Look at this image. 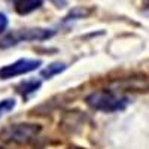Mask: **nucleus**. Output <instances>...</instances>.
<instances>
[{"label": "nucleus", "instance_id": "11", "mask_svg": "<svg viewBox=\"0 0 149 149\" xmlns=\"http://www.w3.org/2000/svg\"><path fill=\"white\" fill-rule=\"evenodd\" d=\"M0 149H3V148H0Z\"/></svg>", "mask_w": 149, "mask_h": 149}, {"label": "nucleus", "instance_id": "10", "mask_svg": "<svg viewBox=\"0 0 149 149\" xmlns=\"http://www.w3.org/2000/svg\"><path fill=\"white\" fill-rule=\"evenodd\" d=\"M142 6H143V9L149 10V0H142Z\"/></svg>", "mask_w": 149, "mask_h": 149}, {"label": "nucleus", "instance_id": "2", "mask_svg": "<svg viewBox=\"0 0 149 149\" xmlns=\"http://www.w3.org/2000/svg\"><path fill=\"white\" fill-rule=\"evenodd\" d=\"M86 103L95 110L102 112H118L124 110L130 103L127 97L112 91H97L86 97Z\"/></svg>", "mask_w": 149, "mask_h": 149}, {"label": "nucleus", "instance_id": "1", "mask_svg": "<svg viewBox=\"0 0 149 149\" xmlns=\"http://www.w3.org/2000/svg\"><path fill=\"white\" fill-rule=\"evenodd\" d=\"M40 130L37 124H12L0 130V140L5 143L27 145L39 136Z\"/></svg>", "mask_w": 149, "mask_h": 149}, {"label": "nucleus", "instance_id": "8", "mask_svg": "<svg viewBox=\"0 0 149 149\" xmlns=\"http://www.w3.org/2000/svg\"><path fill=\"white\" fill-rule=\"evenodd\" d=\"M39 85H40V84L36 82V81H33V82H26V84L21 85V88H24V90H21L19 93H22V94H24V93H26V94H27V93H33L36 88H39Z\"/></svg>", "mask_w": 149, "mask_h": 149}, {"label": "nucleus", "instance_id": "9", "mask_svg": "<svg viewBox=\"0 0 149 149\" xmlns=\"http://www.w3.org/2000/svg\"><path fill=\"white\" fill-rule=\"evenodd\" d=\"M6 27H8V18L5 14L0 12V33H3L6 30Z\"/></svg>", "mask_w": 149, "mask_h": 149}, {"label": "nucleus", "instance_id": "3", "mask_svg": "<svg viewBox=\"0 0 149 149\" xmlns=\"http://www.w3.org/2000/svg\"><path fill=\"white\" fill-rule=\"evenodd\" d=\"M54 36V30L49 29H21L5 34L0 39V46L9 48L21 42H31V40H46Z\"/></svg>", "mask_w": 149, "mask_h": 149}, {"label": "nucleus", "instance_id": "5", "mask_svg": "<svg viewBox=\"0 0 149 149\" xmlns=\"http://www.w3.org/2000/svg\"><path fill=\"white\" fill-rule=\"evenodd\" d=\"M45 0H15V9L19 15H27L30 12L39 9Z\"/></svg>", "mask_w": 149, "mask_h": 149}, {"label": "nucleus", "instance_id": "6", "mask_svg": "<svg viewBox=\"0 0 149 149\" xmlns=\"http://www.w3.org/2000/svg\"><path fill=\"white\" fill-rule=\"evenodd\" d=\"M66 67H67V66L63 64V63H54V64H51V66H48L45 70H42V76L46 78V79H48V78H52L54 74L63 72Z\"/></svg>", "mask_w": 149, "mask_h": 149}, {"label": "nucleus", "instance_id": "4", "mask_svg": "<svg viewBox=\"0 0 149 149\" xmlns=\"http://www.w3.org/2000/svg\"><path fill=\"white\" fill-rule=\"evenodd\" d=\"M42 63L39 60H27V58H22V60H18L12 64H8L5 66L3 69H0V78L2 79H9V78H15V76H19V74H24V73H29V72H33L39 67Z\"/></svg>", "mask_w": 149, "mask_h": 149}, {"label": "nucleus", "instance_id": "7", "mask_svg": "<svg viewBox=\"0 0 149 149\" xmlns=\"http://www.w3.org/2000/svg\"><path fill=\"white\" fill-rule=\"evenodd\" d=\"M15 107V102L12 100V98H8V100H3L0 102V116H2L5 112H9Z\"/></svg>", "mask_w": 149, "mask_h": 149}]
</instances>
